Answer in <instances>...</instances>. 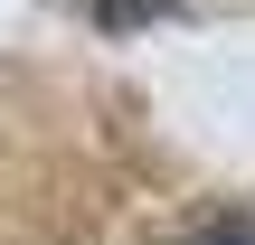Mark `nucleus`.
<instances>
[{"mask_svg":"<svg viewBox=\"0 0 255 245\" xmlns=\"http://www.w3.org/2000/svg\"><path fill=\"white\" fill-rule=\"evenodd\" d=\"M161 9H170V0H95L104 28H132V19H161Z\"/></svg>","mask_w":255,"mask_h":245,"instance_id":"nucleus-1","label":"nucleus"},{"mask_svg":"<svg viewBox=\"0 0 255 245\" xmlns=\"http://www.w3.org/2000/svg\"><path fill=\"white\" fill-rule=\"evenodd\" d=\"M189 245H255V227H208V236H189Z\"/></svg>","mask_w":255,"mask_h":245,"instance_id":"nucleus-2","label":"nucleus"}]
</instances>
